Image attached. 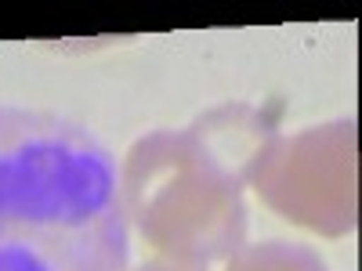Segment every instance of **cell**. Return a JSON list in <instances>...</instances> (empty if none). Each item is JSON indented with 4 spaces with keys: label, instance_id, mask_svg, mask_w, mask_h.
Instances as JSON below:
<instances>
[{
    "label": "cell",
    "instance_id": "1",
    "mask_svg": "<svg viewBox=\"0 0 362 271\" xmlns=\"http://www.w3.org/2000/svg\"><path fill=\"white\" fill-rule=\"evenodd\" d=\"M112 152L83 124L0 105V271H127Z\"/></svg>",
    "mask_w": 362,
    "mask_h": 271
},
{
    "label": "cell",
    "instance_id": "2",
    "mask_svg": "<svg viewBox=\"0 0 362 271\" xmlns=\"http://www.w3.org/2000/svg\"><path fill=\"white\" fill-rule=\"evenodd\" d=\"M239 181L185 131H148L119 170L124 214L160 257L210 264L247 246V203Z\"/></svg>",
    "mask_w": 362,
    "mask_h": 271
},
{
    "label": "cell",
    "instance_id": "3",
    "mask_svg": "<svg viewBox=\"0 0 362 271\" xmlns=\"http://www.w3.org/2000/svg\"><path fill=\"white\" fill-rule=\"evenodd\" d=\"M355 134V119L276 134L254 163L247 185L272 214L326 239H344L358 228Z\"/></svg>",
    "mask_w": 362,
    "mask_h": 271
},
{
    "label": "cell",
    "instance_id": "4",
    "mask_svg": "<svg viewBox=\"0 0 362 271\" xmlns=\"http://www.w3.org/2000/svg\"><path fill=\"white\" fill-rule=\"evenodd\" d=\"M192 131L210 152L243 181V185H247L254 163L261 159L264 145L279 134L276 119H272L264 109L247 105V102H232V105L203 112L192 124Z\"/></svg>",
    "mask_w": 362,
    "mask_h": 271
},
{
    "label": "cell",
    "instance_id": "5",
    "mask_svg": "<svg viewBox=\"0 0 362 271\" xmlns=\"http://www.w3.org/2000/svg\"><path fill=\"white\" fill-rule=\"evenodd\" d=\"M225 271H329V267L305 243L268 239V243H247V246H239L228 257V267Z\"/></svg>",
    "mask_w": 362,
    "mask_h": 271
},
{
    "label": "cell",
    "instance_id": "6",
    "mask_svg": "<svg viewBox=\"0 0 362 271\" xmlns=\"http://www.w3.org/2000/svg\"><path fill=\"white\" fill-rule=\"evenodd\" d=\"M131 271H206V264H185V260H170V257H153Z\"/></svg>",
    "mask_w": 362,
    "mask_h": 271
}]
</instances>
